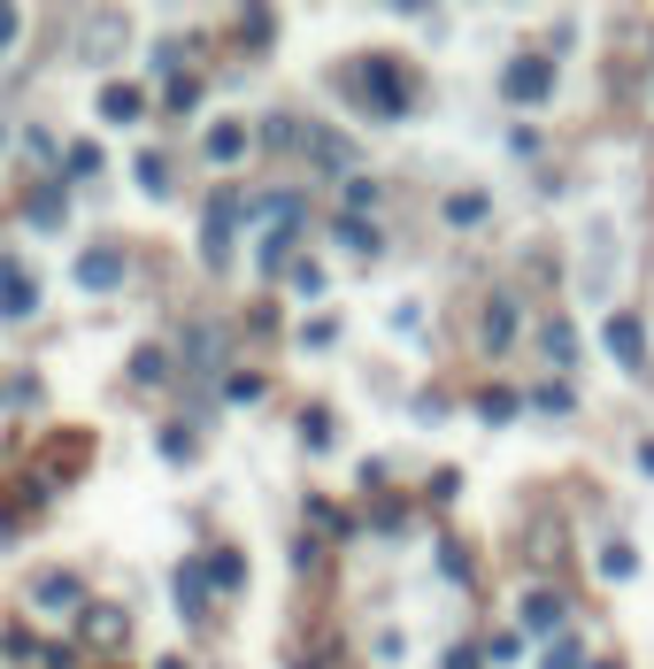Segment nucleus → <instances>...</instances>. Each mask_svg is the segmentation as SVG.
<instances>
[{"label":"nucleus","instance_id":"f257e3e1","mask_svg":"<svg viewBox=\"0 0 654 669\" xmlns=\"http://www.w3.org/2000/svg\"><path fill=\"white\" fill-rule=\"evenodd\" d=\"M347 86L370 101V116H408V77H400V62H385V54H362V62L347 69Z\"/></svg>","mask_w":654,"mask_h":669},{"label":"nucleus","instance_id":"f03ea898","mask_svg":"<svg viewBox=\"0 0 654 669\" xmlns=\"http://www.w3.org/2000/svg\"><path fill=\"white\" fill-rule=\"evenodd\" d=\"M501 93H509L516 108H539V101L554 93V54H516V62L501 69Z\"/></svg>","mask_w":654,"mask_h":669},{"label":"nucleus","instance_id":"7ed1b4c3","mask_svg":"<svg viewBox=\"0 0 654 669\" xmlns=\"http://www.w3.org/2000/svg\"><path fill=\"white\" fill-rule=\"evenodd\" d=\"M0 316H9V323L39 316V278H31L24 262H0Z\"/></svg>","mask_w":654,"mask_h":669},{"label":"nucleus","instance_id":"20e7f679","mask_svg":"<svg viewBox=\"0 0 654 669\" xmlns=\"http://www.w3.org/2000/svg\"><path fill=\"white\" fill-rule=\"evenodd\" d=\"M601 339H608L616 370H631V377L646 370V331H639V316H624V308H616V316H608V331H601Z\"/></svg>","mask_w":654,"mask_h":669},{"label":"nucleus","instance_id":"39448f33","mask_svg":"<svg viewBox=\"0 0 654 669\" xmlns=\"http://www.w3.org/2000/svg\"><path fill=\"white\" fill-rule=\"evenodd\" d=\"M77 285L86 293H116L124 285V246H86V255H77Z\"/></svg>","mask_w":654,"mask_h":669},{"label":"nucleus","instance_id":"423d86ee","mask_svg":"<svg viewBox=\"0 0 654 669\" xmlns=\"http://www.w3.org/2000/svg\"><path fill=\"white\" fill-rule=\"evenodd\" d=\"M77 639H86V646H124V639H131V616L108 608V601H93L86 616H77Z\"/></svg>","mask_w":654,"mask_h":669},{"label":"nucleus","instance_id":"0eeeda50","mask_svg":"<svg viewBox=\"0 0 654 669\" xmlns=\"http://www.w3.org/2000/svg\"><path fill=\"white\" fill-rule=\"evenodd\" d=\"M231 223H239V193H223L208 208V223H201V255L208 262H231Z\"/></svg>","mask_w":654,"mask_h":669},{"label":"nucleus","instance_id":"6e6552de","mask_svg":"<svg viewBox=\"0 0 654 669\" xmlns=\"http://www.w3.org/2000/svg\"><path fill=\"white\" fill-rule=\"evenodd\" d=\"M516 623H524V639H554V631H562V601H554L547 584H539V593H524Z\"/></svg>","mask_w":654,"mask_h":669},{"label":"nucleus","instance_id":"1a4fd4ad","mask_svg":"<svg viewBox=\"0 0 654 669\" xmlns=\"http://www.w3.org/2000/svg\"><path fill=\"white\" fill-rule=\"evenodd\" d=\"M178 616H185V623H201V616H208V554L178 569Z\"/></svg>","mask_w":654,"mask_h":669},{"label":"nucleus","instance_id":"9d476101","mask_svg":"<svg viewBox=\"0 0 654 669\" xmlns=\"http://www.w3.org/2000/svg\"><path fill=\"white\" fill-rule=\"evenodd\" d=\"M31 608H54V616L77 608V577H69V569H47V577L31 584Z\"/></svg>","mask_w":654,"mask_h":669},{"label":"nucleus","instance_id":"9b49d317","mask_svg":"<svg viewBox=\"0 0 654 669\" xmlns=\"http://www.w3.org/2000/svg\"><path fill=\"white\" fill-rule=\"evenodd\" d=\"M101 116H108V124H139V116H146V93H139V86H101Z\"/></svg>","mask_w":654,"mask_h":669},{"label":"nucleus","instance_id":"f8f14e48","mask_svg":"<svg viewBox=\"0 0 654 669\" xmlns=\"http://www.w3.org/2000/svg\"><path fill=\"white\" fill-rule=\"evenodd\" d=\"M539 347H547V362H554V370H569V362H578V331H569V323L554 316V323L539 331Z\"/></svg>","mask_w":654,"mask_h":669},{"label":"nucleus","instance_id":"ddd939ff","mask_svg":"<svg viewBox=\"0 0 654 669\" xmlns=\"http://www.w3.org/2000/svg\"><path fill=\"white\" fill-rule=\"evenodd\" d=\"M509 331H516V300H509V293H493V308H485V347L501 355V347H509Z\"/></svg>","mask_w":654,"mask_h":669},{"label":"nucleus","instance_id":"4468645a","mask_svg":"<svg viewBox=\"0 0 654 669\" xmlns=\"http://www.w3.org/2000/svg\"><path fill=\"white\" fill-rule=\"evenodd\" d=\"M93 170H101V146H93V139H86V146H69V154H62V178H69V185H86Z\"/></svg>","mask_w":654,"mask_h":669},{"label":"nucleus","instance_id":"2eb2a0df","mask_svg":"<svg viewBox=\"0 0 654 669\" xmlns=\"http://www.w3.org/2000/svg\"><path fill=\"white\" fill-rule=\"evenodd\" d=\"M239 154H247V131H239V124H216V131H208V162H239Z\"/></svg>","mask_w":654,"mask_h":669},{"label":"nucleus","instance_id":"dca6fc26","mask_svg":"<svg viewBox=\"0 0 654 669\" xmlns=\"http://www.w3.org/2000/svg\"><path fill=\"white\" fill-rule=\"evenodd\" d=\"M601 577H639V546L608 539V546H601Z\"/></svg>","mask_w":654,"mask_h":669},{"label":"nucleus","instance_id":"f3484780","mask_svg":"<svg viewBox=\"0 0 654 669\" xmlns=\"http://www.w3.org/2000/svg\"><path fill=\"white\" fill-rule=\"evenodd\" d=\"M139 193H170V162H162V154H139Z\"/></svg>","mask_w":654,"mask_h":669},{"label":"nucleus","instance_id":"a211bd4d","mask_svg":"<svg viewBox=\"0 0 654 669\" xmlns=\"http://www.w3.org/2000/svg\"><path fill=\"white\" fill-rule=\"evenodd\" d=\"M339 246H355V255H377V231L362 216H339Z\"/></svg>","mask_w":654,"mask_h":669},{"label":"nucleus","instance_id":"6ab92c4d","mask_svg":"<svg viewBox=\"0 0 654 669\" xmlns=\"http://www.w3.org/2000/svg\"><path fill=\"white\" fill-rule=\"evenodd\" d=\"M477 415H485V424H509V415H516V393H477Z\"/></svg>","mask_w":654,"mask_h":669},{"label":"nucleus","instance_id":"aec40b11","mask_svg":"<svg viewBox=\"0 0 654 669\" xmlns=\"http://www.w3.org/2000/svg\"><path fill=\"white\" fill-rule=\"evenodd\" d=\"M31 223H47V231L62 223V185H39V193H31Z\"/></svg>","mask_w":654,"mask_h":669},{"label":"nucleus","instance_id":"412c9836","mask_svg":"<svg viewBox=\"0 0 654 669\" xmlns=\"http://www.w3.org/2000/svg\"><path fill=\"white\" fill-rule=\"evenodd\" d=\"M447 223H454V231H462V223H485V193H454V201H447Z\"/></svg>","mask_w":654,"mask_h":669},{"label":"nucleus","instance_id":"4be33fe9","mask_svg":"<svg viewBox=\"0 0 654 669\" xmlns=\"http://www.w3.org/2000/svg\"><path fill=\"white\" fill-rule=\"evenodd\" d=\"M285 262H293V231H270V239H262V270L278 278Z\"/></svg>","mask_w":654,"mask_h":669},{"label":"nucleus","instance_id":"5701e85b","mask_svg":"<svg viewBox=\"0 0 654 669\" xmlns=\"http://www.w3.org/2000/svg\"><path fill=\"white\" fill-rule=\"evenodd\" d=\"M131 377H139V385H154V377H170V362H162V347H139V355H131Z\"/></svg>","mask_w":654,"mask_h":669},{"label":"nucleus","instance_id":"b1692460","mask_svg":"<svg viewBox=\"0 0 654 669\" xmlns=\"http://www.w3.org/2000/svg\"><path fill=\"white\" fill-rule=\"evenodd\" d=\"M300 439L323 454V447H332V415H323V408H308V415H300Z\"/></svg>","mask_w":654,"mask_h":669},{"label":"nucleus","instance_id":"393cba45","mask_svg":"<svg viewBox=\"0 0 654 669\" xmlns=\"http://www.w3.org/2000/svg\"><path fill=\"white\" fill-rule=\"evenodd\" d=\"M208 577L216 584H239V577H247V562H239V554H208Z\"/></svg>","mask_w":654,"mask_h":669},{"label":"nucleus","instance_id":"a878e982","mask_svg":"<svg viewBox=\"0 0 654 669\" xmlns=\"http://www.w3.org/2000/svg\"><path fill=\"white\" fill-rule=\"evenodd\" d=\"M332 339H339V323H332V316H316V323L300 331V347H332Z\"/></svg>","mask_w":654,"mask_h":669},{"label":"nucleus","instance_id":"bb28decb","mask_svg":"<svg viewBox=\"0 0 654 669\" xmlns=\"http://www.w3.org/2000/svg\"><path fill=\"white\" fill-rule=\"evenodd\" d=\"M539 669H586V654H578V646H547V661H539Z\"/></svg>","mask_w":654,"mask_h":669},{"label":"nucleus","instance_id":"cd10ccee","mask_svg":"<svg viewBox=\"0 0 654 669\" xmlns=\"http://www.w3.org/2000/svg\"><path fill=\"white\" fill-rule=\"evenodd\" d=\"M524 654V631H509V639H493V646H485V661H516Z\"/></svg>","mask_w":654,"mask_h":669},{"label":"nucleus","instance_id":"c85d7f7f","mask_svg":"<svg viewBox=\"0 0 654 669\" xmlns=\"http://www.w3.org/2000/svg\"><path fill=\"white\" fill-rule=\"evenodd\" d=\"M16 24H24V16L9 9V0H0V47H16Z\"/></svg>","mask_w":654,"mask_h":669},{"label":"nucleus","instance_id":"c756f323","mask_svg":"<svg viewBox=\"0 0 654 669\" xmlns=\"http://www.w3.org/2000/svg\"><path fill=\"white\" fill-rule=\"evenodd\" d=\"M447 669H485V654H470V646H454V654H447Z\"/></svg>","mask_w":654,"mask_h":669},{"label":"nucleus","instance_id":"7c9ffc66","mask_svg":"<svg viewBox=\"0 0 654 669\" xmlns=\"http://www.w3.org/2000/svg\"><path fill=\"white\" fill-rule=\"evenodd\" d=\"M639 469H654V439H646V447H639Z\"/></svg>","mask_w":654,"mask_h":669},{"label":"nucleus","instance_id":"2f4dec72","mask_svg":"<svg viewBox=\"0 0 654 669\" xmlns=\"http://www.w3.org/2000/svg\"><path fill=\"white\" fill-rule=\"evenodd\" d=\"M593 669H624V661H593Z\"/></svg>","mask_w":654,"mask_h":669}]
</instances>
